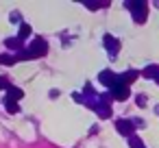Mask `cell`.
<instances>
[{
	"label": "cell",
	"instance_id": "obj_19",
	"mask_svg": "<svg viewBox=\"0 0 159 148\" xmlns=\"http://www.w3.org/2000/svg\"><path fill=\"white\" fill-rule=\"evenodd\" d=\"M9 87H11V83H9V81L5 78V76H0V89H5V92H7Z\"/></svg>",
	"mask_w": 159,
	"mask_h": 148
},
{
	"label": "cell",
	"instance_id": "obj_8",
	"mask_svg": "<svg viewBox=\"0 0 159 148\" xmlns=\"http://www.w3.org/2000/svg\"><path fill=\"white\" fill-rule=\"evenodd\" d=\"M96 113H98L100 118H105V120H107V118H111V113H113V111H111V107H109V102H105V100H100V102H98V107H96Z\"/></svg>",
	"mask_w": 159,
	"mask_h": 148
},
{
	"label": "cell",
	"instance_id": "obj_9",
	"mask_svg": "<svg viewBox=\"0 0 159 148\" xmlns=\"http://www.w3.org/2000/svg\"><path fill=\"white\" fill-rule=\"evenodd\" d=\"M22 96H24V92H22L20 87H16V85H11V87L7 89V98H11V100H16V102H20Z\"/></svg>",
	"mask_w": 159,
	"mask_h": 148
},
{
	"label": "cell",
	"instance_id": "obj_14",
	"mask_svg": "<svg viewBox=\"0 0 159 148\" xmlns=\"http://www.w3.org/2000/svg\"><path fill=\"white\" fill-rule=\"evenodd\" d=\"M20 44H22V42H20L18 37H7V39H5V46H7V48H11V50H18V48H20Z\"/></svg>",
	"mask_w": 159,
	"mask_h": 148
},
{
	"label": "cell",
	"instance_id": "obj_2",
	"mask_svg": "<svg viewBox=\"0 0 159 148\" xmlns=\"http://www.w3.org/2000/svg\"><path fill=\"white\" fill-rule=\"evenodd\" d=\"M29 50L35 55V59H37V57H44V55H48V42H46L44 37H33Z\"/></svg>",
	"mask_w": 159,
	"mask_h": 148
},
{
	"label": "cell",
	"instance_id": "obj_15",
	"mask_svg": "<svg viewBox=\"0 0 159 148\" xmlns=\"http://www.w3.org/2000/svg\"><path fill=\"white\" fill-rule=\"evenodd\" d=\"M129 146H131V148H146V146H144V139H142V137H137V135L129 137Z\"/></svg>",
	"mask_w": 159,
	"mask_h": 148
},
{
	"label": "cell",
	"instance_id": "obj_10",
	"mask_svg": "<svg viewBox=\"0 0 159 148\" xmlns=\"http://www.w3.org/2000/svg\"><path fill=\"white\" fill-rule=\"evenodd\" d=\"M5 109H7V113H20V102L5 96Z\"/></svg>",
	"mask_w": 159,
	"mask_h": 148
},
{
	"label": "cell",
	"instance_id": "obj_5",
	"mask_svg": "<svg viewBox=\"0 0 159 148\" xmlns=\"http://www.w3.org/2000/svg\"><path fill=\"white\" fill-rule=\"evenodd\" d=\"M98 81H100V83H102L107 89H111V87H113V85L120 81V74H116L113 70H102V72L98 74Z\"/></svg>",
	"mask_w": 159,
	"mask_h": 148
},
{
	"label": "cell",
	"instance_id": "obj_3",
	"mask_svg": "<svg viewBox=\"0 0 159 148\" xmlns=\"http://www.w3.org/2000/svg\"><path fill=\"white\" fill-rule=\"evenodd\" d=\"M102 46H105L107 55H109L111 59H116V55H118V50H120V39H116L113 35H102Z\"/></svg>",
	"mask_w": 159,
	"mask_h": 148
},
{
	"label": "cell",
	"instance_id": "obj_1",
	"mask_svg": "<svg viewBox=\"0 0 159 148\" xmlns=\"http://www.w3.org/2000/svg\"><path fill=\"white\" fill-rule=\"evenodd\" d=\"M126 9L131 11L133 20L137 24H144L146 18H148V2H144V0H139V2H126Z\"/></svg>",
	"mask_w": 159,
	"mask_h": 148
},
{
	"label": "cell",
	"instance_id": "obj_7",
	"mask_svg": "<svg viewBox=\"0 0 159 148\" xmlns=\"http://www.w3.org/2000/svg\"><path fill=\"white\" fill-rule=\"evenodd\" d=\"M137 76H139V72H137V70H126V72H120V81H122L126 87H129V85H131Z\"/></svg>",
	"mask_w": 159,
	"mask_h": 148
},
{
	"label": "cell",
	"instance_id": "obj_22",
	"mask_svg": "<svg viewBox=\"0 0 159 148\" xmlns=\"http://www.w3.org/2000/svg\"><path fill=\"white\" fill-rule=\"evenodd\" d=\"M135 100H137V105H146V96H144V94H142V96H137Z\"/></svg>",
	"mask_w": 159,
	"mask_h": 148
},
{
	"label": "cell",
	"instance_id": "obj_6",
	"mask_svg": "<svg viewBox=\"0 0 159 148\" xmlns=\"http://www.w3.org/2000/svg\"><path fill=\"white\" fill-rule=\"evenodd\" d=\"M116 131L120 133V135H124V137H133V133H135V124H133V120H118L116 122Z\"/></svg>",
	"mask_w": 159,
	"mask_h": 148
},
{
	"label": "cell",
	"instance_id": "obj_24",
	"mask_svg": "<svg viewBox=\"0 0 159 148\" xmlns=\"http://www.w3.org/2000/svg\"><path fill=\"white\" fill-rule=\"evenodd\" d=\"M155 111H157V113H159V105H157V107H155Z\"/></svg>",
	"mask_w": 159,
	"mask_h": 148
},
{
	"label": "cell",
	"instance_id": "obj_18",
	"mask_svg": "<svg viewBox=\"0 0 159 148\" xmlns=\"http://www.w3.org/2000/svg\"><path fill=\"white\" fill-rule=\"evenodd\" d=\"M9 20H11L13 24H22V20H20V13H18V11H11V16H9Z\"/></svg>",
	"mask_w": 159,
	"mask_h": 148
},
{
	"label": "cell",
	"instance_id": "obj_12",
	"mask_svg": "<svg viewBox=\"0 0 159 148\" xmlns=\"http://www.w3.org/2000/svg\"><path fill=\"white\" fill-rule=\"evenodd\" d=\"M29 37H31V26L26 22H22L20 24V31H18V39L22 42V39H29Z\"/></svg>",
	"mask_w": 159,
	"mask_h": 148
},
{
	"label": "cell",
	"instance_id": "obj_21",
	"mask_svg": "<svg viewBox=\"0 0 159 148\" xmlns=\"http://www.w3.org/2000/svg\"><path fill=\"white\" fill-rule=\"evenodd\" d=\"M72 98H74L76 102H83V105H85V96H83V94H74Z\"/></svg>",
	"mask_w": 159,
	"mask_h": 148
},
{
	"label": "cell",
	"instance_id": "obj_11",
	"mask_svg": "<svg viewBox=\"0 0 159 148\" xmlns=\"http://www.w3.org/2000/svg\"><path fill=\"white\" fill-rule=\"evenodd\" d=\"M18 57L11 55V52H5V55H0V65H16Z\"/></svg>",
	"mask_w": 159,
	"mask_h": 148
},
{
	"label": "cell",
	"instance_id": "obj_23",
	"mask_svg": "<svg viewBox=\"0 0 159 148\" xmlns=\"http://www.w3.org/2000/svg\"><path fill=\"white\" fill-rule=\"evenodd\" d=\"M155 83H157V85H159V72H157V76H155Z\"/></svg>",
	"mask_w": 159,
	"mask_h": 148
},
{
	"label": "cell",
	"instance_id": "obj_16",
	"mask_svg": "<svg viewBox=\"0 0 159 148\" xmlns=\"http://www.w3.org/2000/svg\"><path fill=\"white\" fill-rule=\"evenodd\" d=\"M157 72H159V68H157V65H148V68H144V72H142V74H144L146 78H155V76H157Z\"/></svg>",
	"mask_w": 159,
	"mask_h": 148
},
{
	"label": "cell",
	"instance_id": "obj_17",
	"mask_svg": "<svg viewBox=\"0 0 159 148\" xmlns=\"http://www.w3.org/2000/svg\"><path fill=\"white\" fill-rule=\"evenodd\" d=\"M16 57H18V61H29V59H35V55H33L31 50H20Z\"/></svg>",
	"mask_w": 159,
	"mask_h": 148
},
{
	"label": "cell",
	"instance_id": "obj_20",
	"mask_svg": "<svg viewBox=\"0 0 159 148\" xmlns=\"http://www.w3.org/2000/svg\"><path fill=\"white\" fill-rule=\"evenodd\" d=\"M133 124H135V128H139V126H146L142 118H133Z\"/></svg>",
	"mask_w": 159,
	"mask_h": 148
},
{
	"label": "cell",
	"instance_id": "obj_13",
	"mask_svg": "<svg viewBox=\"0 0 159 148\" xmlns=\"http://www.w3.org/2000/svg\"><path fill=\"white\" fill-rule=\"evenodd\" d=\"M87 9H92V11H96V9H105L109 2H98V0H89V2H83Z\"/></svg>",
	"mask_w": 159,
	"mask_h": 148
},
{
	"label": "cell",
	"instance_id": "obj_4",
	"mask_svg": "<svg viewBox=\"0 0 159 148\" xmlns=\"http://www.w3.org/2000/svg\"><path fill=\"white\" fill-rule=\"evenodd\" d=\"M109 94H111V98H113V100H126V98L131 96V89H129L122 81H118V83L109 89Z\"/></svg>",
	"mask_w": 159,
	"mask_h": 148
}]
</instances>
